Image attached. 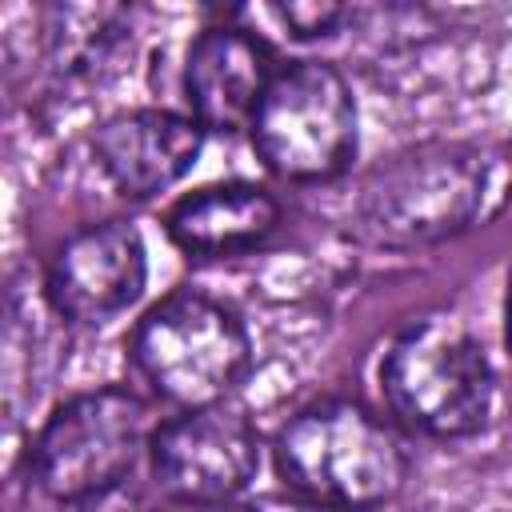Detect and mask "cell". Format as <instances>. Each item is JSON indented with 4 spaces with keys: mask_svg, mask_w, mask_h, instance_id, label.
<instances>
[{
    "mask_svg": "<svg viewBox=\"0 0 512 512\" xmlns=\"http://www.w3.org/2000/svg\"><path fill=\"white\" fill-rule=\"evenodd\" d=\"M504 336L512 344V276H508V300H504Z\"/></svg>",
    "mask_w": 512,
    "mask_h": 512,
    "instance_id": "15",
    "label": "cell"
},
{
    "mask_svg": "<svg viewBox=\"0 0 512 512\" xmlns=\"http://www.w3.org/2000/svg\"><path fill=\"white\" fill-rule=\"evenodd\" d=\"M280 216L284 208L268 188L248 180H228V184L196 188L184 200H176L164 228L180 252L200 260H220L260 248L280 228Z\"/></svg>",
    "mask_w": 512,
    "mask_h": 512,
    "instance_id": "11",
    "label": "cell"
},
{
    "mask_svg": "<svg viewBox=\"0 0 512 512\" xmlns=\"http://www.w3.org/2000/svg\"><path fill=\"white\" fill-rule=\"evenodd\" d=\"M204 148V128L188 112L172 108H132L108 116L92 132L96 168L128 200H148L168 192L192 172Z\"/></svg>",
    "mask_w": 512,
    "mask_h": 512,
    "instance_id": "10",
    "label": "cell"
},
{
    "mask_svg": "<svg viewBox=\"0 0 512 512\" xmlns=\"http://www.w3.org/2000/svg\"><path fill=\"white\" fill-rule=\"evenodd\" d=\"M260 468L256 424L228 404L188 408L156 424L148 444V476L172 504L236 500Z\"/></svg>",
    "mask_w": 512,
    "mask_h": 512,
    "instance_id": "7",
    "label": "cell"
},
{
    "mask_svg": "<svg viewBox=\"0 0 512 512\" xmlns=\"http://www.w3.org/2000/svg\"><path fill=\"white\" fill-rule=\"evenodd\" d=\"M272 460L288 492L328 512H372L408 480L400 432L356 400H316L288 416Z\"/></svg>",
    "mask_w": 512,
    "mask_h": 512,
    "instance_id": "2",
    "label": "cell"
},
{
    "mask_svg": "<svg viewBox=\"0 0 512 512\" xmlns=\"http://www.w3.org/2000/svg\"><path fill=\"white\" fill-rule=\"evenodd\" d=\"M172 512H260L252 504H236V500H224V504H176Z\"/></svg>",
    "mask_w": 512,
    "mask_h": 512,
    "instance_id": "14",
    "label": "cell"
},
{
    "mask_svg": "<svg viewBox=\"0 0 512 512\" xmlns=\"http://www.w3.org/2000/svg\"><path fill=\"white\" fill-rule=\"evenodd\" d=\"M380 392L404 428L432 440H460L484 428L496 400V372L484 340L464 320L436 312L388 344Z\"/></svg>",
    "mask_w": 512,
    "mask_h": 512,
    "instance_id": "3",
    "label": "cell"
},
{
    "mask_svg": "<svg viewBox=\"0 0 512 512\" xmlns=\"http://www.w3.org/2000/svg\"><path fill=\"white\" fill-rule=\"evenodd\" d=\"M276 72H280L276 52L260 32L240 24L204 28L188 44L180 68V92L188 116L204 132H224V136L252 128V116Z\"/></svg>",
    "mask_w": 512,
    "mask_h": 512,
    "instance_id": "9",
    "label": "cell"
},
{
    "mask_svg": "<svg viewBox=\"0 0 512 512\" xmlns=\"http://www.w3.org/2000/svg\"><path fill=\"white\" fill-rule=\"evenodd\" d=\"M148 284V248L128 220H104L72 232L48 260V308L80 328H104L128 312Z\"/></svg>",
    "mask_w": 512,
    "mask_h": 512,
    "instance_id": "8",
    "label": "cell"
},
{
    "mask_svg": "<svg viewBox=\"0 0 512 512\" xmlns=\"http://www.w3.org/2000/svg\"><path fill=\"white\" fill-rule=\"evenodd\" d=\"M128 356L160 400L188 412L220 404L248 376L252 340L228 304L196 288H180L136 320Z\"/></svg>",
    "mask_w": 512,
    "mask_h": 512,
    "instance_id": "4",
    "label": "cell"
},
{
    "mask_svg": "<svg viewBox=\"0 0 512 512\" xmlns=\"http://www.w3.org/2000/svg\"><path fill=\"white\" fill-rule=\"evenodd\" d=\"M276 16L284 20V28L300 40H316V36H332L340 32L356 12L348 4H280Z\"/></svg>",
    "mask_w": 512,
    "mask_h": 512,
    "instance_id": "12",
    "label": "cell"
},
{
    "mask_svg": "<svg viewBox=\"0 0 512 512\" xmlns=\"http://www.w3.org/2000/svg\"><path fill=\"white\" fill-rule=\"evenodd\" d=\"M156 420L140 392L108 384L64 400L36 432L28 448V472L36 488L60 504L84 500L136 476L148 456Z\"/></svg>",
    "mask_w": 512,
    "mask_h": 512,
    "instance_id": "5",
    "label": "cell"
},
{
    "mask_svg": "<svg viewBox=\"0 0 512 512\" xmlns=\"http://www.w3.org/2000/svg\"><path fill=\"white\" fill-rule=\"evenodd\" d=\"M356 96L328 60H288L252 116V148L268 172L320 184L348 172L360 136Z\"/></svg>",
    "mask_w": 512,
    "mask_h": 512,
    "instance_id": "6",
    "label": "cell"
},
{
    "mask_svg": "<svg viewBox=\"0 0 512 512\" xmlns=\"http://www.w3.org/2000/svg\"><path fill=\"white\" fill-rule=\"evenodd\" d=\"M76 512H156V504H152L148 488H140V480L128 476V480H120L116 488H108V492L84 500Z\"/></svg>",
    "mask_w": 512,
    "mask_h": 512,
    "instance_id": "13",
    "label": "cell"
},
{
    "mask_svg": "<svg viewBox=\"0 0 512 512\" xmlns=\"http://www.w3.org/2000/svg\"><path fill=\"white\" fill-rule=\"evenodd\" d=\"M488 156L460 140H428L372 164L356 184L352 236L384 252H416L460 236L484 208Z\"/></svg>",
    "mask_w": 512,
    "mask_h": 512,
    "instance_id": "1",
    "label": "cell"
}]
</instances>
